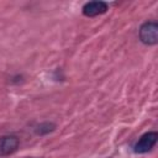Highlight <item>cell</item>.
<instances>
[{
  "label": "cell",
  "mask_w": 158,
  "mask_h": 158,
  "mask_svg": "<svg viewBox=\"0 0 158 158\" xmlns=\"http://www.w3.org/2000/svg\"><path fill=\"white\" fill-rule=\"evenodd\" d=\"M139 40L148 46L158 42V23L156 21H146L139 27Z\"/></svg>",
  "instance_id": "cell-1"
},
{
  "label": "cell",
  "mask_w": 158,
  "mask_h": 158,
  "mask_svg": "<svg viewBox=\"0 0 158 158\" xmlns=\"http://www.w3.org/2000/svg\"><path fill=\"white\" fill-rule=\"evenodd\" d=\"M107 11V4L105 1H89L83 6V14L88 17H94Z\"/></svg>",
  "instance_id": "cell-4"
},
{
  "label": "cell",
  "mask_w": 158,
  "mask_h": 158,
  "mask_svg": "<svg viewBox=\"0 0 158 158\" xmlns=\"http://www.w3.org/2000/svg\"><path fill=\"white\" fill-rule=\"evenodd\" d=\"M20 139L14 135H6L0 138V156H9L17 151Z\"/></svg>",
  "instance_id": "cell-3"
},
{
  "label": "cell",
  "mask_w": 158,
  "mask_h": 158,
  "mask_svg": "<svg viewBox=\"0 0 158 158\" xmlns=\"http://www.w3.org/2000/svg\"><path fill=\"white\" fill-rule=\"evenodd\" d=\"M54 125L53 123H48V122H46V123H42V125H40L38 126V130H37V133H40V135H43V133H48L49 131H53L54 130Z\"/></svg>",
  "instance_id": "cell-5"
},
{
  "label": "cell",
  "mask_w": 158,
  "mask_h": 158,
  "mask_svg": "<svg viewBox=\"0 0 158 158\" xmlns=\"http://www.w3.org/2000/svg\"><path fill=\"white\" fill-rule=\"evenodd\" d=\"M158 139V133L156 131H151V132H146L144 135H142L139 137V139L137 141V143L135 144V152L136 153H147L149 152L157 143Z\"/></svg>",
  "instance_id": "cell-2"
}]
</instances>
